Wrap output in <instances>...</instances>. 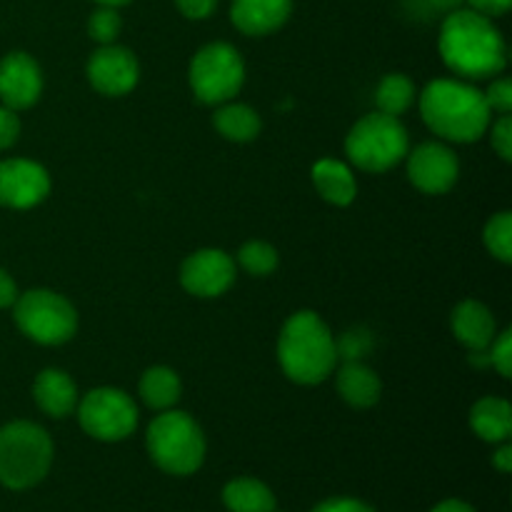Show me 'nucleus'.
Returning a JSON list of instances; mask_svg holds the SVG:
<instances>
[{"mask_svg": "<svg viewBox=\"0 0 512 512\" xmlns=\"http://www.w3.org/2000/svg\"><path fill=\"white\" fill-rule=\"evenodd\" d=\"M440 58L458 78L485 80L500 75L508 65V45L493 18L475 10H453L440 28Z\"/></svg>", "mask_w": 512, "mask_h": 512, "instance_id": "obj_1", "label": "nucleus"}, {"mask_svg": "<svg viewBox=\"0 0 512 512\" xmlns=\"http://www.w3.org/2000/svg\"><path fill=\"white\" fill-rule=\"evenodd\" d=\"M418 98L425 125L450 143H475L493 123V110L483 90L465 80H433Z\"/></svg>", "mask_w": 512, "mask_h": 512, "instance_id": "obj_2", "label": "nucleus"}, {"mask_svg": "<svg viewBox=\"0 0 512 512\" xmlns=\"http://www.w3.org/2000/svg\"><path fill=\"white\" fill-rule=\"evenodd\" d=\"M278 360L285 378L298 385H320L338 363L335 338L313 310H300L285 320L278 338Z\"/></svg>", "mask_w": 512, "mask_h": 512, "instance_id": "obj_3", "label": "nucleus"}, {"mask_svg": "<svg viewBox=\"0 0 512 512\" xmlns=\"http://www.w3.org/2000/svg\"><path fill=\"white\" fill-rule=\"evenodd\" d=\"M53 465V440L30 420H13L0 428V485L28 490L48 475Z\"/></svg>", "mask_w": 512, "mask_h": 512, "instance_id": "obj_4", "label": "nucleus"}, {"mask_svg": "<svg viewBox=\"0 0 512 512\" xmlns=\"http://www.w3.org/2000/svg\"><path fill=\"white\" fill-rule=\"evenodd\" d=\"M148 455L163 473L193 475L205 460V435L200 425L180 410H163L145 435Z\"/></svg>", "mask_w": 512, "mask_h": 512, "instance_id": "obj_5", "label": "nucleus"}, {"mask_svg": "<svg viewBox=\"0 0 512 512\" xmlns=\"http://www.w3.org/2000/svg\"><path fill=\"white\" fill-rule=\"evenodd\" d=\"M410 153V138L400 118L385 113L363 115L345 138V155L365 173H385L403 163Z\"/></svg>", "mask_w": 512, "mask_h": 512, "instance_id": "obj_6", "label": "nucleus"}, {"mask_svg": "<svg viewBox=\"0 0 512 512\" xmlns=\"http://www.w3.org/2000/svg\"><path fill=\"white\" fill-rule=\"evenodd\" d=\"M13 318L20 333L38 345H63L78 330V310L53 290H28L13 303Z\"/></svg>", "mask_w": 512, "mask_h": 512, "instance_id": "obj_7", "label": "nucleus"}, {"mask_svg": "<svg viewBox=\"0 0 512 512\" xmlns=\"http://www.w3.org/2000/svg\"><path fill=\"white\" fill-rule=\"evenodd\" d=\"M190 88L205 105H223L240 93L245 83V63L230 43H208L190 60Z\"/></svg>", "mask_w": 512, "mask_h": 512, "instance_id": "obj_8", "label": "nucleus"}, {"mask_svg": "<svg viewBox=\"0 0 512 512\" xmlns=\"http://www.w3.org/2000/svg\"><path fill=\"white\" fill-rule=\"evenodd\" d=\"M80 428L100 443H120L133 435L138 425V408L120 388H95L78 400Z\"/></svg>", "mask_w": 512, "mask_h": 512, "instance_id": "obj_9", "label": "nucleus"}, {"mask_svg": "<svg viewBox=\"0 0 512 512\" xmlns=\"http://www.w3.org/2000/svg\"><path fill=\"white\" fill-rule=\"evenodd\" d=\"M88 83L108 98H123L138 85L140 65L128 48L118 43L100 45L85 65Z\"/></svg>", "mask_w": 512, "mask_h": 512, "instance_id": "obj_10", "label": "nucleus"}, {"mask_svg": "<svg viewBox=\"0 0 512 512\" xmlns=\"http://www.w3.org/2000/svg\"><path fill=\"white\" fill-rule=\"evenodd\" d=\"M235 283V263L225 250L203 248L180 265V285L195 298H220Z\"/></svg>", "mask_w": 512, "mask_h": 512, "instance_id": "obj_11", "label": "nucleus"}, {"mask_svg": "<svg viewBox=\"0 0 512 512\" xmlns=\"http://www.w3.org/2000/svg\"><path fill=\"white\" fill-rule=\"evenodd\" d=\"M50 193V175L28 158H8L0 163V205L10 210H30Z\"/></svg>", "mask_w": 512, "mask_h": 512, "instance_id": "obj_12", "label": "nucleus"}, {"mask_svg": "<svg viewBox=\"0 0 512 512\" xmlns=\"http://www.w3.org/2000/svg\"><path fill=\"white\" fill-rule=\"evenodd\" d=\"M408 158V178L420 193L443 195L453 190L460 175V160L455 150L443 143H423L405 155Z\"/></svg>", "mask_w": 512, "mask_h": 512, "instance_id": "obj_13", "label": "nucleus"}, {"mask_svg": "<svg viewBox=\"0 0 512 512\" xmlns=\"http://www.w3.org/2000/svg\"><path fill=\"white\" fill-rule=\"evenodd\" d=\"M43 95V73L33 55L23 50L0 58V103L10 110H28Z\"/></svg>", "mask_w": 512, "mask_h": 512, "instance_id": "obj_14", "label": "nucleus"}, {"mask_svg": "<svg viewBox=\"0 0 512 512\" xmlns=\"http://www.w3.org/2000/svg\"><path fill=\"white\" fill-rule=\"evenodd\" d=\"M450 325H453V335L458 338V343L465 345L473 355L488 353L490 343L498 335V323H495L493 313L480 300H463L453 310Z\"/></svg>", "mask_w": 512, "mask_h": 512, "instance_id": "obj_15", "label": "nucleus"}, {"mask_svg": "<svg viewBox=\"0 0 512 512\" xmlns=\"http://www.w3.org/2000/svg\"><path fill=\"white\" fill-rule=\"evenodd\" d=\"M293 13V0H233L230 20L245 35H270L283 28Z\"/></svg>", "mask_w": 512, "mask_h": 512, "instance_id": "obj_16", "label": "nucleus"}, {"mask_svg": "<svg viewBox=\"0 0 512 512\" xmlns=\"http://www.w3.org/2000/svg\"><path fill=\"white\" fill-rule=\"evenodd\" d=\"M33 400L50 418H68L78 408V388L65 370L45 368L33 383Z\"/></svg>", "mask_w": 512, "mask_h": 512, "instance_id": "obj_17", "label": "nucleus"}, {"mask_svg": "<svg viewBox=\"0 0 512 512\" xmlns=\"http://www.w3.org/2000/svg\"><path fill=\"white\" fill-rule=\"evenodd\" d=\"M338 393L350 408H373L383 395V383L378 373L363 363V360H345L343 368L338 370Z\"/></svg>", "mask_w": 512, "mask_h": 512, "instance_id": "obj_18", "label": "nucleus"}, {"mask_svg": "<svg viewBox=\"0 0 512 512\" xmlns=\"http://www.w3.org/2000/svg\"><path fill=\"white\" fill-rule=\"evenodd\" d=\"M310 175H313L315 190H318V195L325 203L345 208V205L353 203L355 195H358V180H355L348 163L323 158L313 165V173Z\"/></svg>", "mask_w": 512, "mask_h": 512, "instance_id": "obj_19", "label": "nucleus"}, {"mask_svg": "<svg viewBox=\"0 0 512 512\" xmlns=\"http://www.w3.org/2000/svg\"><path fill=\"white\" fill-rule=\"evenodd\" d=\"M470 428L485 443H508L512 435V408L508 400L480 398L470 410Z\"/></svg>", "mask_w": 512, "mask_h": 512, "instance_id": "obj_20", "label": "nucleus"}, {"mask_svg": "<svg viewBox=\"0 0 512 512\" xmlns=\"http://www.w3.org/2000/svg\"><path fill=\"white\" fill-rule=\"evenodd\" d=\"M138 393L140 400L150 410H160L163 413V410H173L178 405L180 395H183V383H180V375L173 368L153 365V368H148L140 375Z\"/></svg>", "mask_w": 512, "mask_h": 512, "instance_id": "obj_21", "label": "nucleus"}, {"mask_svg": "<svg viewBox=\"0 0 512 512\" xmlns=\"http://www.w3.org/2000/svg\"><path fill=\"white\" fill-rule=\"evenodd\" d=\"M213 125L230 143H250L263 130V120H260L258 110L243 103H233V100L218 105L213 115Z\"/></svg>", "mask_w": 512, "mask_h": 512, "instance_id": "obj_22", "label": "nucleus"}, {"mask_svg": "<svg viewBox=\"0 0 512 512\" xmlns=\"http://www.w3.org/2000/svg\"><path fill=\"white\" fill-rule=\"evenodd\" d=\"M223 503L230 512H275L273 490L255 478H235L223 488Z\"/></svg>", "mask_w": 512, "mask_h": 512, "instance_id": "obj_23", "label": "nucleus"}, {"mask_svg": "<svg viewBox=\"0 0 512 512\" xmlns=\"http://www.w3.org/2000/svg\"><path fill=\"white\" fill-rule=\"evenodd\" d=\"M418 98V90L415 83L403 73H388L380 80L378 90H375V103H378V113L393 115L400 118L405 110H410V105Z\"/></svg>", "mask_w": 512, "mask_h": 512, "instance_id": "obj_24", "label": "nucleus"}, {"mask_svg": "<svg viewBox=\"0 0 512 512\" xmlns=\"http://www.w3.org/2000/svg\"><path fill=\"white\" fill-rule=\"evenodd\" d=\"M238 263L245 273L255 275V278H265V275L275 273L280 263L278 250L265 240H248L243 248L238 250Z\"/></svg>", "mask_w": 512, "mask_h": 512, "instance_id": "obj_25", "label": "nucleus"}, {"mask_svg": "<svg viewBox=\"0 0 512 512\" xmlns=\"http://www.w3.org/2000/svg\"><path fill=\"white\" fill-rule=\"evenodd\" d=\"M485 248L493 258H498L500 263H512V215L508 210L503 213H495L493 218L485 223L483 230Z\"/></svg>", "mask_w": 512, "mask_h": 512, "instance_id": "obj_26", "label": "nucleus"}, {"mask_svg": "<svg viewBox=\"0 0 512 512\" xmlns=\"http://www.w3.org/2000/svg\"><path fill=\"white\" fill-rule=\"evenodd\" d=\"M120 30H123V20H120L118 8H105V5H100V8L90 15L88 33L95 43L100 45L115 43Z\"/></svg>", "mask_w": 512, "mask_h": 512, "instance_id": "obj_27", "label": "nucleus"}, {"mask_svg": "<svg viewBox=\"0 0 512 512\" xmlns=\"http://www.w3.org/2000/svg\"><path fill=\"white\" fill-rule=\"evenodd\" d=\"M488 363L498 370L503 378H510L512 373V333L510 330H503V333L495 335V340L488 348Z\"/></svg>", "mask_w": 512, "mask_h": 512, "instance_id": "obj_28", "label": "nucleus"}, {"mask_svg": "<svg viewBox=\"0 0 512 512\" xmlns=\"http://www.w3.org/2000/svg\"><path fill=\"white\" fill-rule=\"evenodd\" d=\"M490 140H493V150L500 158L508 163L512 158V118L508 115H500L495 123H490Z\"/></svg>", "mask_w": 512, "mask_h": 512, "instance_id": "obj_29", "label": "nucleus"}, {"mask_svg": "<svg viewBox=\"0 0 512 512\" xmlns=\"http://www.w3.org/2000/svg\"><path fill=\"white\" fill-rule=\"evenodd\" d=\"M483 95H485V100H488L490 110H495V113L508 115L512 110V80L510 78H495Z\"/></svg>", "mask_w": 512, "mask_h": 512, "instance_id": "obj_30", "label": "nucleus"}, {"mask_svg": "<svg viewBox=\"0 0 512 512\" xmlns=\"http://www.w3.org/2000/svg\"><path fill=\"white\" fill-rule=\"evenodd\" d=\"M20 138V118L18 110H10L0 105V150H8Z\"/></svg>", "mask_w": 512, "mask_h": 512, "instance_id": "obj_31", "label": "nucleus"}, {"mask_svg": "<svg viewBox=\"0 0 512 512\" xmlns=\"http://www.w3.org/2000/svg\"><path fill=\"white\" fill-rule=\"evenodd\" d=\"M180 13L190 20H205L215 8H218V0H175Z\"/></svg>", "mask_w": 512, "mask_h": 512, "instance_id": "obj_32", "label": "nucleus"}, {"mask_svg": "<svg viewBox=\"0 0 512 512\" xmlns=\"http://www.w3.org/2000/svg\"><path fill=\"white\" fill-rule=\"evenodd\" d=\"M313 512H375L370 505H365L363 500L355 498H330L325 503H320Z\"/></svg>", "mask_w": 512, "mask_h": 512, "instance_id": "obj_33", "label": "nucleus"}, {"mask_svg": "<svg viewBox=\"0 0 512 512\" xmlns=\"http://www.w3.org/2000/svg\"><path fill=\"white\" fill-rule=\"evenodd\" d=\"M470 5V10L480 15H488V18H498L510 10L512 0H465Z\"/></svg>", "mask_w": 512, "mask_h": 512, "instance_id": "obj_34", "label": "nucleus"}, {"mask_svg": "<svg viewBox=\"0 0 512 512\" xmlns=\"http://www.w3.org/2000/svg\"><path fill=\"white\" fill-rule=\"evenodd\" d=\"M18 285H15L13 275L8 270L0 268V310L13 308V303L18 300Z\"/></svg>", "mask_w": 512, "mask_h": 512, "instance_id": "obj_35", "label": "nucleus"}, {"mask_svg": "<svg viewBox=\"0 0 512 512\" xmlns=\"http://www.w3.org/2000/svg\"><path fill=\"white\" fill-rule=\"evenodd\" d=\"M493 465L500 470V473H510L512 470V445L500 443V448L495 450Z\"/></svg>", "mask_w": 512, "mask_h": 512, "instance_id": "obj_36", "label": "nucleus"}, {"mask_svg": "<svg viewBox=\"0 0 512 512\" xmlns=\"http://www.w3.org/2000/svg\"><path fill=\"white\" fill-rule=\"evenodd\" d=\"M465 0H425V5H428L433 13H440V15H448L453 13V10H460V5H463Z\"/></svg>", "mask_w": 512, "mask_h": 512, "instance_id": "obj_37", "label": "nucleus"}, {"mask_svg": "<svg viewBox=\"0 0 512 512\" xmlns=\"http://www.w3.org/2000/svg\"><path fill=\"white\" fill-rule=\"evenodd\" d=\"M430 512H475L473 505H468L465 500H443V503L435 505Z\"/></svg>", "mask_w": 512, "mask_h": 512, "instance_id": "obj_38", "label": "nucleus"}, {"mask_svg": "<svg viewBox=\"0 0 512 512\" xmlns=\"http://www.w3.org/2000/svg\"><path fill=\"white\" fill-rule=\"evenodd\" d=\"M98 5H105V8H120V5H128L130 0H95Z\"/></svg>", "mask_w": 512, "mask_h": 512, "instance_id": "obj_39", "label": "nucleus"}]
</instances>
